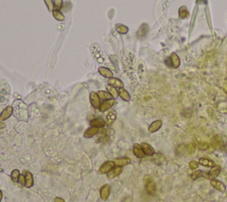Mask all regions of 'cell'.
Returning a JSON list of instances; mask_svg holds the SVG:
<instances>
[{
    "label": "cell",
    "mask_w": 227,
    "mask_h": 202,
    "mask_svg": "<svg viewBox=\"0 0 227 202\" xmlns=\"http://www.w3.org/2000/svg\"><path fill=\"white\" fill-rule=\"evenodd\" d=\"M53 17H54V19H55L56 21H63L65 20L64 14L60 12L59 10H56V9H54L53 12Z\"/></svg>",
    "instance_id": "603a6c76"
},
{
    "label": "cell",
    "mask_w": 227,
    "mask_h": 202,
    "mask_svg": "<svg viewBox=\"0 0 227 202\" xmlns=\"http://www.w3.org/2000/svg\"><path fill=\"white\" fill-rule=\"evenodd\" d=\"M199 165H200V163L196 161H192V162H189V167L191 169H197L199 167Z\"/></svg>",
    "instance_id": "d6a6232c"
},
{
    "label": "cell",
    "mask_w": 227,
    "mask_h": 202,
    "mask_svg": "<svg viewBox=\"0 0 227 202\" xmlns=\"http://www.w3.org/2000/svg\"><path fill=\"white\" fill-rule=\"evenodd\" d=\"M116 167V164L114 162H111V161H108V162H104L101 166H100V168H99V173L100 174H107L113 167Z\"/></svg>",
    "instance_id": "277c9868"
},
{
    "label": "cell",
    "mask_w": 227,
    "mask_h": 202,
    "mask_svg": "<svg viewBox=\"0 0 227 202\" xmlns=\"http://www.w3.org/2000/svg\"><path fill=\"white\" fill-rule=\"evenodd\" d=\"M116 29L117 30V32L120 33V34H126V33H128L129 31L128 27L121 23L116 25Z\"/></svg>",
    "instance_id": "cb8c5ba5"
},
{
    "label": "cell",
    "mask_w": 227,
    "mask_h": 202,
    "mask_svg": "<svg viewBox=\"0 0 227 202\" xmlns=\"http://www.w3.org/2000/svg\"><path fill=\"white\" fill-rule=\"evenodd\" d=\"M110 191H111V187L109 185H104L101 188H100V190H99V194H100V198L103 200H106L108 198H109V195H110Z\"/></svg>",
    "instance_id": "8992f818"
},
{
    "label": "cell",
    "mask_w": 227,
    "mask_h": 202,
    "mask_svg": "<svg viewBox=\"0 0 227 202\" xmlns=\"http://www.w3.org/2000/svg\"><path fill=\"white\" fill-rule=\"evenodd\" d=\"M118 93H119V97H121L122 99H123L124 101H130V93L123 88H120L118 90Z\"/></svg>",
    "instance_id": "7402d4cb"
},
{
    "label": "cell",
    "mask_w": 227,
    "mask_h": 202,
    "mask_svg": "<svg viewBox=\"0 0 227 202\" xmlns=\"http://www.w3.org/2000/svg\"><path fill=\"white\" fill-rule=\"evenodd\" d=\"M162 126H163V121L161 120H156L150 124V126L148 127V131L150 133L156 132L162 128Z\"/></svg>",
    "instance_id": "30bf717a"
},
{
    "label": "cell",
    "mask_w": 227,
    "mask_h": 202,
    "mask_svg": "<svg viewBox=\"0 0 227 202\" xmlns=\"http://www.w3.org/2000/svg\"><path fill=\"white\" fill-rule=\"evenodd\" d=\"M108 83H109V85L115 87V88H116V89L117 88H118V89L123 88V82H122L120 79L116 78V77H112V78H110V79L108 80Z\"/></svg>",
    "instance_id": "ac0fdd59"
},
{
    "label": "cell",
    "mask_w": 227,
    "mask_h": 202,
    "mask_svg": "<svg viewBox=\"0 0 227 202\" xmlns=\"http://www.w3.org/2000/svg\"><path fill=\"white\" fill-rule=\"evenodd\" d=\"M148 31V28H147V25L146 24H143L141 27H140V30L138 32V36L139 37H142V36H145L146 35Z\"/></svg>",
    "instance_id": "4316f807"
},
{
    "label": "cell",
    "mask_w": 227,
    "mask_h": 202,
    "mask_svg": "<svg viewBox=\"0 0 227 202\" xmlns=\"http://www.w3.org/2000/svg\"><path fill=\"white\" fill-rule=\"evenodd\" d=\"M90 101H91V104L94 108H96V109L99 108L101 103H100V98H99L98 93L92 92L90 94Z\"/></svg>",
    "instance_id": "5b68a950"
},
{
    "label": "cell",
    "mask_w": 227,
    "mask_h": 202,
    "mask_svg": "<svg viewBox=\"0 0 227 202\" xmlns=\"http://www.w3.org/2000/svg\"><path fill=\"white\" fill-rule=\"evenodd\" d=\"M210 185H212L213 188H215V190H218V191H221V192H224L225 189H226V186L225 185L220 181V180H217V179L213 178L210 180Z\"/></svg>",
    "instance_id": "3957f363"
},
{
    "label": "cell",
    "mask_w": 227,
    "mask_h": 202,
    "mask_svg": "<svg viewBox=\"0 0 227 202\" xmlns=\"http://www.w3.org/2000/svg\"><path fill=\"white\" fill-rule=\"evenodd\" d=\"M54 202H65V200L62 199V198H59V197H57L55 200H54Z\"/></svg>",
    "instance_id": "d590c367"
},
{
    "label": "cell",
    "mask_w": 227,
    "mask_h": 202,
    "mask_svg": "<svg viewBox=\"0 0 227 202\" xmlns=\"http://www.w3.org/2000/svg\"><path fill=\"white\" fill-rule=\"evenodd\" d=\"M45 5H46L48 10H49L50 12H53L55 6H54L53 0H45Z\"/></svg>",
    "instance_id": "f546056e"
},
{
    "label": "cell",
    "mask_w": 227,
    "mask_h": 202,
    "mask_svg": "<svg viewBox=\"0 0 227 202\" xmlns=\"http://www.w3.org/2000/svg\"><path fill=\"white\" fill-rule=\"evenodd\" d=\"M115 104H116L115 98H111V99H108V100H105L103 103H101V105H100L99 110L101 112H106V111L110 109L111 107H113L115 106Z\"/></svg>",
    "instance_id": "52a82bcc"
},
{
    "label": "cell",
    "mask_w": 227,
    "mask_h": 202,
    "mask_svg": "<svg viewBox=\"0 0 227 202\" xmlns=\"http://www.w3.org/2000/svg\"><path fill=\"white\" fill-rule=\"evenodd\" d=\"M199 163H200V165L207 167H212L215 166V162L208 158H201L199 160Z\"/></svg>",
    "instance_id": "ffe728a7"
},
{
    "label": "cell",
    "mask_w": 227,
    "mask_h": 202,
    "mask_svg": "<svg viewBox=\"0 0 227 202\" xmlns=\"http://www.w3.org/2000/svg\"><path fill=\"white\" fill-rule=\"evenodd\" d=\"M21 176V174H20V171L18 169H13L11 173V178L12 180L14 182V183H17L19 182V178Z\"/></svg>",
    "instance_id": "83f0119b"
},
{
    "label": "cell",
    "mask_w": 227,
    "mask_h": 202,
    "mask_svg": "<svg viewBox=\"0 0 227 202\" xmlns=\"http://www.w3.org/2000/svg\"><path fill=\"white\" fill-rule=\"evenodd\" d=\"M116 112L115 110H111L110 112L106 115V122L107 125H112L114 124V122L116 121Z\"/></svg>",
    "instance_id": "5bb4252c"
},
{
    "label": "cell",
    "mask_w": 227,
    "mask_h": 202,
    "mask_svg": "<svg viewBox=\"0 0 227 202\" xmlns=\"http://www.w3.org/2000/svg\"><path fill=\"white\" fill-rule=\"evenodd\" d=\"M12 113H13V108H12V106H9L6 107V108L4 109V111L1 113V115H0V119H1L2 121H6V120H7L8 118L11 117V115H12Z\"/></svg>",
    "instance_id": "8fae6325"
},
{
    "label": "cell",
    "mask_w": 227,
    "mask_h": 202,
    "mask_svg": "<svg viewBox=\"0 0 227 202\" xmlns=\"http://www.w3.org/2000/svg\"><path fill=\"white\" fill-rule=\"evenodd\" d=\"M220 171H221V168L219 166H216L215 165L214 167H211L210 171L208 172V176L210 177L211 179L215 178L216 176H218V175L220 174Z\"/></svg>",
    "instance_id": "2e32d148"
},
{
    "label": "cell",
    "mask_w": 227,
    "mask_h": 202,
    "mask_svg": "<svg viewBox=\"0 0 227 202\" xmlns=\"http://www.w3.org/2000/svg\"><path fill=\"white\" fill-rule=\"evenodd\" d=\"M115 164H116V166L117 167H124V166H127L129 164H130L131 163V160L128 158V157H122V158H117L116 159L115 161Z\"/></svg>",
    "instance_id": "ba28073f"
},
{
    "label": "cell",
    "mask_w": 227,
    "mask_h": 202,
    "mask_svg": "<svg viewBox=\"0 0 227 202\" xmlns=\"http://www.w3.org/2000/svg\"><path fill=\"white\" fill-rule=\"evenodd\" d=\"M208 147H209V144L207 143H200L199 144V149H201V150H206V149H208Z\"/></svg>",
    "instance_id": "836d02e7"
},
{
    "label": "cell",
    "mask_w": 227,
    "mask_h": 202,
    "mask_svg": "<svg viewBox=\"0 0 227 202\" xmlns=\"http://www.w3.org/2000/svg\"><path fill=\"white\" fill-rule=\"evenodd\" d=\"M106 89H107V92H108L109 94L112 96V98H117V97L119 96V93H118V91H117L116 88L111 86V85L108 84V85L106 86Z\"/></svg>",
    "instance_id": "d4e9b609"
},
{
    "label": "cell",
    "mask_w": 227,
    "mask_h": 202,
    "mask_svg": "<svg viewBox=\"0 0 227 202\" xmlns=\"http://www.w3.org/2000/svg\"><path fill=\"white\" fill-rule=\"evenodd\" d=\"M179 16H180V18H183V19L187 18L189 16V12L187 11V7L182 6L180 9H179Z\"/></svg>",
    "instance_id": "f1b7e54d"
},
{
    "label": "cell",
    "mask_w": 227,
    "mask_h": 202,
    "mask_svg": "<svg viewBox=\"0 0 227 202\" xmlns=\"http://www.w3.org/2000/svg\"><path fill=\"white\" fill-rule=\"evenodd\" d=\"M140 145H141V147H142V149H143L146 155L154 156L155 154V151L153 148V146H151L149 144H147V143H142Z\"/></svg>",
    "instance_id": "7c38bea8"
},
{
    "label": "cell",
    "mask_w": 227,
    "mask_h": 202,
    "mask_svg": "<svg viewBox=\"0 0 227 202\" xmlns=\"http://www.w3.org/2000/svg\"><path fill=\"white\" fill-rule=\"evenodd\" d=\"M90 124H91L92 127H96L99 129V128L105 127L106 121L101 118H96V119H93L92 121H91Z\"/></svg>",
    "instance_id": "d6986e66"
},
{
    "label": "cell",
    "mask_w": 227,
    "mask_h": 202,
    "mask_svg": "<svg viewBox=\"0 0 227 202\" xmlns=\"http://www.w3.org/2000/svg\"><path fill=\"white\" fill-rule=\"evenodd\" d=\"M98 132H99V128L91 127L85 130V132L83 134V136H84L85 139H91V138L94 137L95 135H97Z\"/></svg>",
    "instance_id": "9a60e30c"
},
{
    "label": "cell",
    "mask_w": 227,
    "mask_h": 202,
    "mask_svg": "<svg viewBox=\"0 0 227 202\" xmlns=\"http://www.w3.org/2000/svg\"><path fill=\"white\" fill-rule=\"evenodd\" d=\"M62 6H63V0H54V6L56 10L61 9Z\"/></svg>",
    "instance_id": "1f68e13d"
},
{
    "label": "cell",
    "mask_w": 227,
    "mask_h": 202,
    "mask_svg": "<svg viewBox=\"0 0 227 202\" xmlns=\"http://www.w3.org/2000/svg\"><path fill=\"white\" fill-rule=\"evenodd\" d=\"M23 175L25 176V186L27 188H31L33 185H34V177H33V175L29 172V171H23Z\"/></svg>",
    "instance_id": "9c48e42d"
},
{
    "label": "cell",
    "mask_w": 227,
    "mask_h": 202,
    "mask_svg": "<svg viewBox=\"0 0 227 202\" xmlns=\"http://www.w3.org/2000/svg\"><path fill=\"white\" fill-rule=\"evenodd\" d=\"M145 186H146V192L149 194V195H154L155 192H156V185L155 183L154 182V180L149 177V176H146L145 179Z\"/></svg>",
    "instance_id": "7a4b0ae2"
},
{
    "label": "cell",
    "mask_w": 227,
    "mask_h": 202,
    "mask_svg": "<svg viewBox=\"0 0 227 202\" xmlns=\"http://www.w3.org/2000/svg\"><path fill=\"white\" fill-rule=\"evenodd\" d=\"M99 73L102 76H104L106 78H108V79H110V78L113 77V72L110 69L106 68H103V67L99 68Z\"/></svg>",
    "instance_id": "44dd1931"
},
{
    "label": "cell",
    "mask_w": 227,
    "mask_h": 202,
    "mask_svg": "<svg viewBox=\"0 0 227 202\" xmlns=\"http://www.w3.org/2000/svg\"><path fill=\"white\" fill-rule=\"evenodd\" d=\"M98 95L100 99L102 100H108V99H111L112 98V96L108 92H105V91H99L98 92Z\"/></svg>",
    "instance_id": "484cf974"
},
{
    "label": "cell",
    "mask_w": 227,
    "mask_h": 202,
    "mask_svg": "<svg viewBox=\"0 0 227 202\" xmlns=\"http://www.w3.org/2000/svg\"><path fill=\"white\" fill-rule=\"evenodd\" d=\"M2 199H3V193H2V190H0V202L2 200Z\"/></svg>",
    "instance_id": "8d00e7d4"
},
{
    "label": "cell",
    "mask_w": 227,
    "mask_h": 202,
    "mask_svg": "<svg viewBox=\"0 0 227 202\" xmlns=\"http://www.w3.org/2000/svg\"><path fill=\"white\" fill-rule=\"evenodd\" d=\"M19 183L21 184V186H25L26 181H25V176H24V175H21V176H20V178H19Z\"/></svg>",
    "instance_id": "e575fe53"
},
{
    "label": "cell",
    "mask_w": 227,
    "mask_h": 202,
    "mask_svg": "<svg viewBox=\"0 0 227 202\" xmlns=\"http://www.w3.org/2000/svg\"><path fill=\"white\" fill-rule=\"evenodd\" d=\"M122 172V167H113L111 169L110 171L107 173V177L108 178H115L117 176H119L120 174Z\"/></svg>",
    "instance_id": "e0dca14e"
},
{
    "label": "cell",
    "mask_w": 227,
    "mask_h": 202,
    "mask_svg": "<svg viewBox=\"0 0 227 202\" xmlns=\"http://www.w3.org/2000/svg\"><path fill=\"white\" fill-rule=\"evenodd\" d=\"M165 64L171 68H177L180 66V58L177 56V54L172 53L170 56L165 59Z\"/></svg>",
    "instance_id": "6da1fadb"
},
{
    "label": "cell",
    "mask_w": 227,
    "mask_h": 202,
    "mask_svg": "<svg viewBox=\"0 0 227 202\" xmlns=\"http://www.w3.org/2000/svg\"><path fill=\"white\" fill-rule=\"evenodd\" d=\"M203 172L202 171H201V170H198V171H195L194 173L192 174V178L193 180H195V179H197L198 177H202V176H205V175H203Z\"/></svg>",
    "instance_id": "4dcf8cb0"
},
{
    "label": "cell",
    "mask_w": 227,
    "mask_h": 202,
    "mask_svg": "<svg viewBox=\"0 0 227 202\" xmlns=\"http://www.w3.org/2000/svg\"><path fill=\"white\" fill-rule=\"evenodd\" d=\"M133 153L137 158H140V159H142V158H144L146 156L144 151H143L142 147H141V145L139 144H133Z\"/></svg>",
    "instance_id": "4fadbf2b"
}]
</instances>
